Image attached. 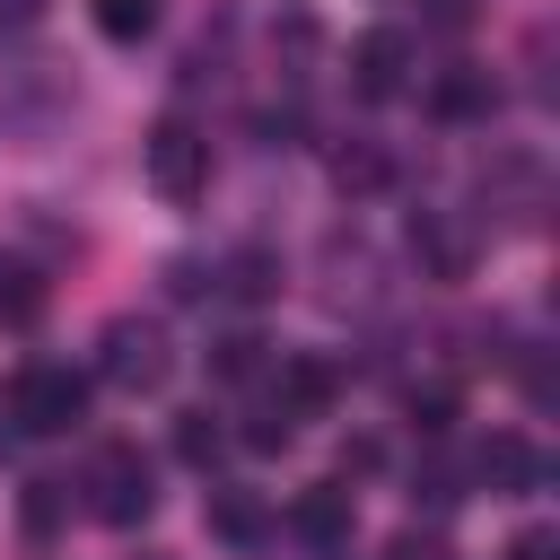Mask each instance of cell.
Masks as SVG:
<instances>
[{
    "label": "cell",
    "mask_w": 560,
    "mask_h": 560,
    "mask_svg": "<svg viewBox=\"0 0 560 560\" xmlns=\"http://www.w3.org/2000/svg\"><path fill=\"white\" fill-rule=\"evenodd\" d=\"M9 420H18L26 438L79 429V420H88V376H79L70 359H26V368L9 376Z\"/></svg>",
    "instance_id": "cell-1"
},
{
    "label": "cell",
    "mask_w": 560,
    "mask_h": 560,
    "mask_svg": "<svg viewBox=\"0 0 560 560\" xmlns=\"http://www.w3.org/2000/svg\"><path fill=\"white\" fill-rule=\"evenodd\" d=\"M166 324L158 315H114L105 332H96V376L105 385H122V394H158L166 385Z\"/></svg>",
    "instance_id": "cell-2"
},
{
    "label": "cell",
    "mask_w": 560,
    "mask_h": 560,
    "mask_svg": "<svg viewBox=\"0 0 560 560\" xmlns=\"http://www.w3.org/2000/svg\"><path fill=\"white\" fill-rule=\"evenodd\" d=\"M140 166L166 201H201L210 192V131H192L184 114H158L149 140H140Z\"/></svg>",
    "instance_id": "cell-3"
},
{
    "label": "cell",
    "mask_w": 560,
    "mask_h": 560,
    "mask_svg": "<svg viewBox=\"0 0 560 560\" xmlns=\"http://www.w3.org/2000/svg\"><path fill=\"white\" fill-rule=\"evenodd\" d=\"M88 508H96L105 525H149V508H158L149 455H140V446H105V455L88 464Z\"/></svg>",
    "instance_id": "cell-4"
},
{
    "label": "cell",
    "mask_w": 560,
    "mask_h": 560,
    "mask_svg": "<svg viewBox=\"0 0 560 560\" xmlns=\"http://www.w3.org/2000/svg\"><path fill=\"white\" fill-rule=\"evenodd\" d=\"M350 88H359L368 105L402 96V88H411V44H402L394 26H368V35L350 44Z\"/></svg>",
    "instance_id": "cell-5"
},
{
    "label": "cell",
    "mask_w": 560,
    "mask_h": 560,
    "mask_svg": "<svg viewBox=\"0 0 560 560\" xmlns=\"http://www.w3.org/2000/svg\"><path fill=\"white\" fill-rule=\"evenodd\" d=\"M210 534L236 542V551H262L280 534V516L262 508V490H210Z\"/></svg>",
    "instance_id": "cell-6"
},
{
    "label": "cell",
    "mask_w": 560,
    "mask_h": 560,
    "mask_svg": "<svg viewBox=\"0 0 560 560\" xmlns=\"http://www.w3.org/2000/svg\"><path fill=\"white\" fill-rule=\"evenodd\" d=\"M289 534H298V542H324V551L350 542V490H341V481L298 490V499H289Z\"/></svg>",
    "instance_id": "cell-7"
},
{
    "label": "cell",
    "mask_w": 560,
    "mask_h": 560,
    "mask_svg": "<svg viewBox=\"0 0 560 560\" xmlns=\"http://www.w3.org/2000/svg\"><path fill=\"white\" fill-rule=\"evenodd\" d=\"M411 254H420L438 280H464V271H472V236H464L446 210H411Z\"/></svg>",
    "instance_id": "cell-8"
},
{
    "label": "cell",
    "mask_w": 560,
    "mask_h": 560,
    "mask_svg": "<svg viewBox=\"0 0 560 560\" xmlns=\"http://www.w3.org/2000/svg\"><path fill=\"white\" fill-rule=\"evenodd\" d=\"M332 394H341V368H332V359H315V350L280 359V411H289V420H306V411H332Z\"/></svg>",
    "instance_id": "cell-9"
},
{
    "label": "cell",
    "mask_w": 560,
    "mask_h": 560,
    "mask_svg": "<svg viewBox=\"0 0 560 560\" xmlns=\"http://www.w3.org/2000/svg\"><path fill=\"white\" fill-rule=\"evenodd\" d=\"M429 114H438V122H490V114H499V79H490V70H446V79L429 88Z\"/></svg>",
    "instance_id": "cell-10"
},
{
    "label": "cell",
    "mask_w": 560,
    "mask_h": 560,
    "mask_svg": "<svg viewBox=\"0 0 560 560\" xmlns=\"http://www.w3.org/2000/svg\"><path fill=\"white\" fill-rule=\"evenodd\" d=\"M472 472H481L490 490H534V481H542V455H534L525 438H490V446L472 455Z\"/></svg>",
    "instance_id": "cell-11"
},
{
    "label": "cell",
    "mask_w": 560,
    "mask_h": 560,
    "mask_svg": "<svg viewBox=\"0 0 560 560\" xmlns=\"http://www.w3.org/2000/svg\"><path fill=\"white\" fill-rule=\"evenodd\" d=\"M332 184H341V192H385V184H394V158L359 131V140H341V149H332Z\"/></svg>",
    "instance_id": "cell-12"
},
{
    "label": "cell",
    "mask_w": 560,
    "mask_h": 560,
    "mask_svg": "<svg viewBox=\"0 0 560 560\" xmlns=\"http://www.w3.org/2000/svg\"><path fill=\"white\" fill-rule=\"evenodd\" d=\"M158 9H166V0H88L96 35H114V44H140V35L158 26Z\"/></svg>",
    "instance_id": "cell-13"
},
{
    "label": "cell",
    "mask_w": 560,
    "mask_h": 560,
    "mask_svg": "<svg viewBox=\"0 0 560 560\" xmlns=\"http://www.w3.org/2000/svg\"><path fill=\"white\" fill-rule=\"evenodd\" d=\"M35 306H44V280H35L18 254H0V324H26Z\"/></svg>",
    "instance_id": "cell-14"
},
{
    "label": "cell",
    "mask_w": 560,
    "mask_h": 560,
    "mask_svg": "<svg viewBox=\"0 0 560 560\" xmlns=\"http://www.w3.org/2000/svg\"><path fill=\"white\" fill-rule=\"evenodd\" d=\"M402 411H411V429H420V438H446V420H455V385H411V394H402Z\"/></svg>",
    "instance_id": "cell-15"
},
{
    "label": "cell",
    "mask_w": 560,
    "mask_h": 560,
    "mask_svg": "<svg viewBox=\"0 0 560 560\" xmlns=\"http://www.w3.org/2000/svg\"><path fill=\"white\" fill-rule=\"evenodd\" d=\"M219 280H228V298H271V289H280V262H271V254H236Z\"/></svg>",
    "instance_id": "cell-16"
},
{
    "label": "cell",
    "mask_w": 560,
    "mask_h": 560,
    "mask_svg": "<svg viewBox=\"0 0 560 560\" xmlns=\"http://www.w3.org/2000/svg\"><path fill=\"white\" fill-rule=\"evenodd\" d=\"M175 455H184V464H210V455H219V420H210V411H184V420H175Z\"/></svg>",
    "instance_id": "cell-17"
},
{
    "label": "cell",
    "mask_w": 560,
    "mask_h": 560,
    "mask_svg": "<svg viewBox=\"0 0 560 560\" xmlns=\"http://www.w3.org/2000/svg\"><path fill=\"white\" fill-rule=\"evenodd\" d=\"M420 499H429V508H455V499H464V464H455V455H429V464H420Z\"/></svg>",
    "instance_id": "cell-18"
},
{
    "label": "cell",
    "mask_w": 560,
    "mask_h": 560,
    "mask_svg": "<svg viewBox=\"0 0 560 560\" xmlns=\"http://www.w3.org/2000/svg\"><path fill=\"white\" fill-rule=\"evenodd\" d=\"M219 376H228V385H245V376H262V341H254V332H236V341H219Z\"/></svg>",
    "instance_id": "cell-19"
},
{
    "label": "cell",
    "mask_w": 560,
    "mask_h": 560,
    "mask_svg": "<svg viewBox=\"0 0 560 560\" xmlns=\"http://www.w3.org/2000/svg\"><path fill=\"white\" fill-rule=\"evenodd\" d=\"M245 446H254V455H280V446H289V411H280V402H262V411L245 420Z\"/></svg>",
    "instance_id": "cell-20"
},
{
    "label": "cell",
    "mask_w": 560,
    "mask_h": 560,
    "mask_svg": "<svg viewBox=\"0 0 560 560\" xmlns=\"http://www.w3.org/2000/svg\"><path fill=\"white\" fill-rule=\"evenodd\" d=\"M385 560H455V542H446V534H420V525H411V534H394V542H385Z\"/></svg>",
    "instance_id": "cell-21"
},
{
    "label": "cell",
    "mask_w": 560,
    "mask_h": 560,
    "mask_svg": "<svg viewBox=\"0 0 560 560\" xmlns=\"http://www.w3.org/2000/svg\"><path fill=\"white\" fill-rule=\"evenodd\" d=\"M26 525H35V534L61 525V481H26Z\"/></svg>",
    "instance_id": "cell-22"
},
{
    "label": "cell",
    "mask_w": 560,
    "mask_h": 560,
    "mask_svg": "<svg viewBox=\"0 0 560 560\" xmlns=\"http://www.w3.org/2000/svg\"><path fill=\"white\" fill-rule=\"evenodd\" d=\"M508 560H560V534H542V525H525V534L508 542Z\"/></svg>",
    "instance_id": "cell-23"
},
{
    "label": "cell",
    "mask_w": 560,
    "mask_h": 560,
    "mask_svg": "<svg viewBox=\"0 0 560 560\" xmlns=\"http://www.w3.org/2000/svg\"><path fill=\"white\" fill-rule=\"evenodd\" d=\"M376 464H385L376 438H350V446H341V472H376Z\"/></svg>",
    "instance_id": "cell-24"
}]
</instances>
